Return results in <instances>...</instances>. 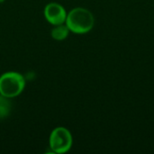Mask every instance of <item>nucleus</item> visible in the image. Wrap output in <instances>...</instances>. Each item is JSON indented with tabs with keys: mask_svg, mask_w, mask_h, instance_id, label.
Here are the masks:
<instances>
[{
	"mask_svg": "<svg viewBox=\"0 0 154 154\" xmlns=\"http://www.w3.org/2000/svg\"><path fill=\"white\" fill-rule=\"evenodd\" d=\"M43 14L47 22L53 26L65 23L68 14L66 9L61 5L55 2L47 4L44 7Z\"/></svg>",
	"mask_w": 154,
	"mask_h": 154,
	"instance_id": "obj_4",
	"label": "nucleus"
},
{
	"mask_svg": "<svg viewBox=\"0 0 154 154\" xmlns=\"http://www.w3.org/2000/svg\"><path fill=\"white\" fill-rule=\"evenodd\" d=\"M5 1V0H0V4H2V3H4Z\"/></svg>",
	"mask_w": 154,
	"mask_h": 154,
	"instance_id": "obj_7",
	"label": "nucleus"
},
{
	"mask_svg": "<svg viewBox=\"0 0 154 154\" xmlns=\"http://www.w3.org/2000/svg\"><path fill=\"white\" fill-rule=\"evenodd\" d=\"M65 23L71 32L76 34H85L93 29L95 17L88 9L84 7H75L68 13Z\"/></svg>",
	"mask_w": 154,
	"mask_h": 154,
	"instance_id": "obj_1",
	"label": "nucleus"
},
{
	"mask_svg": "<svg viewBox=\"0 0 154 154\" xmlns=\"http://www.w3.org/2000/svg\"><path fill=\"white\" fill-rule=\"evenodd\" d=\"M11 111V103L9 98L0 95V119L5 118Z\"/></svg>",
	"mask_w": 154,
	"mask_h": 154,
	"instance_id": "obj_6",
	"label": "nucleus"
},
{
	"mask_svg": "<svg viewBox=\"0 0 154 154\" xmlns=\"http://www.w3.org/2000/svg\"><path fill=\"white\" fill-rule=\"evenodd\" d=\"M70 32L69 29L66 25V23L54 25V27L51 29V35L53 40L55 41H64L69 36V33Z\"/></svg>",
	"mask_w": 154,
	"mask_h": 154,
	"instance_id": "obj_5",
	"label": "nucleus"
},
{
	"mask_svg": "<svg viewBox=\"0 0 154 154\" xmlns=\"http://www.w3.org/2000/svg\"><path fill=\"white\" fill-rule=\"evenodd\" d=\"M25 88V79L16 71H7L0 76V95L9 99L18 97Z\"/></svg>",
	"mask_w": 154,
	"mask_h": 154,
	"instance_id": "obj_2",
	"label": "nucleus"
},
{
	"mask_svg": "<svg viewBox=\"0 0 154 154\" xmlns=\"http://www.w3.org/2000/svg\"><path fill=\"white\" fill-rule=\"evenodd\" d=\"M73 144V137L69 130L63 126L56 127L51 133L49 145L54 153L62 154L68 152Z\"/></svg>",
	"mask_w": 154,
	"mask_h": 154,
	"instance_id": "obj_3",
	"label": "nucleus"
}]
</instances>
